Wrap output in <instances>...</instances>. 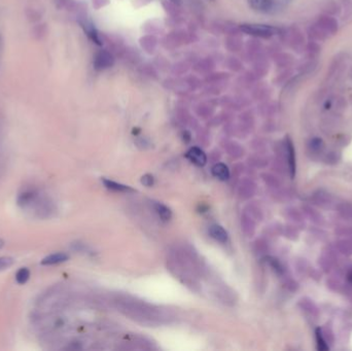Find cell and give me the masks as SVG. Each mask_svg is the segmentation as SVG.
<instances>
[{"instance_id": "obj_1", "label": "cell", "mask_w": 352, "mask_h": 351, "mask_svg": "<svg viewBox=\"0 0 352 351\" xmlns=\"http://www.w3.org/2000/svg\"><path fill=\"white\" fill-rule=\"evenodd\" d=\"M17 204L22 209H34L40 216L45 215L48 211L47 206H49V202L42 197V193L39 189L34 187H26L24 188L17 197Z\"/></svg>"}, {"instance_id": "obj_2", "label": "cell", "mask_w": 352, "mask_h": 351, "mask_svg": "<svg viewBox=\"0 0 352 351\" xmlns=\"http://www.w3.org/2000/svg\"><path fill=\"white\" fill-rule=\"evenodd\" d=\"M240 29L248 35L260 39H270L279 32L278 28L264 24H242Z\"/></svg>"}, {"instance_id": "obj_3", "label": "cell", "mask_w": 352, "mask_h": 351, "mask_svg": "<svg viewBox=\"0 0 352 351\" xmlns=\"http://www.w3.org/2000/svg\"><path fill=\"white\" fill-rule=\"evenodd\" d=\"M283 150H284V156L286 159V164L288 167L289 175L291 178L294 177L295 175V152L293 147V143L289 136H286L283 142Z\"/></svg>"}, {"instance_id": "obj_4", "label": "cell", "mask_w": 352, "mask_h": 351, "mask_svg": "<svg viewBox=\"0 0 352 351\" xmlns=\"http://www.w3.org/2000/svg\"><path fill=\"white\" fill-rule=\"evenodd\" d=\"M316 24L329 36L335 35L339 30V23L338 21L331 17L330 15H320L317 18Z\"/></svg>"}, {"instance_id": "obj_5", "label": "cell", "mask_w": 352, "mask_h": 351, "mask_svg": "<svg viewBox=\"0 0 352 351\" xmlns=\"http://www.w3.org/2000/svg\"><path fill=\"white\" fill-rule=\"evenodd\" d=\"M115 63V59L110 53L107 51H99L94 57V68L96 70L102 71L107 68H110Z\"/></svg>"}, {"instance_id": "obj_6", "label": "cell", "mask_w": 352, "mask_h": 351, "mask_svg": "<svg viewBox=\"0 0 352 351\" xmlns=\"http://www.w3.org/2000/svg\"><path fill=\"white\" fill-rule=\"evenodd\" d=\"M247 2L249 7L258 13L270 14L277 9L276 0H247Z\"/></svg>"}, {"instance_id": "obj_7", "label": "cell", "mask_w": 352, "mask_h": 351, "mask_svg": "<svg viewBox=\"0 0 352 351\" xmlns=\"http://www.w3.org/2000/svg\"><path fill=\"white\" fill-rule=\"evenodd\" d=\"M312 202L322 208H327L332 203V197L324 190H317L312 194Z\"/></svg>"}, {"instance_id": "obj_8", "label": "cell", "mask_w": 352, "mask_h": 351, "mask_svg": "<svg viewBox=\"0 0 352 351\" xmlns=\"http://www.w3.org/2000/svg\"><path fill=\"white\" fill-rule=\"evenodd\" d=\"M187 158L195 165L199 166V167H203L206 162H207V158L206 155L204 154V152L199 149V147H192L188 153H187Z\"/></svg>"}, {"instance_id": "obj_9", "label": "cell", "mask_w": 352, "mask_h": 351, "mask_svg": "<svg viewBox=\"0 0 352 351\" xmlns=\"http://www.w3.org/2000/svg\"><path fill=\"white\" fill-rule=\"evenodd\" d=\"M303 209V213L315 225L317 226H322L324 224V217L322 216V214L317 211L315 208H313L310 205H304L302 207Z\"/></svg>"}, {"instance_id": "obj_10", "label": "cell", "mask_w": 352, "mask_h": 351, "mask_svg": "<svg viewBox=\"0 0 352 351\" xmlns=\"http://www.w3.org/2000/svg\"><path fill=\"white\" fill-rule=\"evenodd\" d=\"M69 256L67 253L64 252H55L52 254L47 255L46 257H44L41 262V264L43 266H54V265H59L62 264L66 261H68Z\"/></svg>"}, {"instance_id": "obj_11", "label": "cell", "mask_w": 352, "mask_h": 351, "mask_svg": "<svg viewBox=\"0 0 352 351\" xmlns=\"http://www.w3.org/2000/svg\"><path fill=\"white\" fill-rule=\"evenodd\" d=\"M308 38L310 41L318 43L325 41L328 38V35L316 23H314L308 28Z\"/></svg>"}, {"instance_id": "obj_12", "label": "cell", "mask_w": 352, "mask_h": 351, "mask_svg": "<svg viewBox=\"0 0 352 351\" xmlns=\"http://www.w3.org/2000/svg\"><path fill=\"white\" fill-rule=\"evenodd\" d=\"M299 306L301 307L302 310H304L306 313H308L311 316H318L319 314V309L317 305L314 303V301H312L309 298L301 299L299 302Z\"/></svg>"}, {"instance_id": "obj_13", "label": "cell", "mask_w": 352, "mask_h": 351, "mask_svg": "<svg viewBox=\"0 0 352 351\" xmlns=\"http://www.w3.org/2000/svg\"><path fill=\"white\" fill-rule=\"evenodd\" d=\"M336 248L337 250L346 256L352 255V239H340L336 242Z\"/></svg>"}, {"instance_id": "obj_14", "label": "cell", "mask_w": 352, "mask_h": 351, "mask_svg": "<svg viewBox=\"0 0 352 351\" xmlns=\"http://www.w3.org/2000/svg\"><path fill=\"white\" fill-rule=\"evenodd\" d=\"M209 234L211 235L213 239H215L218 242L225 243L228 240V233L221 226H218V225L212 226L209 229Z\"/></svg>"}, {"instance_id": "obj_15", "label": "cell", "mask_w": 352, "mask_h": 351, "mask_svg": "<svg viewBox=\"0 0 352 351\" xmlns=\"http://www.w3.org/2000/svg\"><path fill=\"white\" fill-rule=\"evenodd\" d=\"M212 174L219 180H228L230 177V170L227 165L223 163H218L213 166Z\"/></svg>"}, {"instance_id": "obj_16", "label": "cell", "mask_w": 352, "mask_h": 351, "mask_svg": "<svg viewBox=\"0 0 352 351\" xmlns=\"http://www.w3.org/2000/svg\"><path fill=\"white\" fill-rule=\"evenodd\" d=\"M338 214L347 220H352V203L341 202L336 207Z\"/></svg>"}, {"instance_id": "obj_17", "label": "cell", "mask_w": 352, "mask_h": 351, "mask_svg": "<svg viewBox=\"0 0 352 351\" xmlns=\"http://www.w3.org/2000/svg\"><path fill=\"white\" fill-rule=\"evenodd\" d=\"M334 261L335 258L331 253H327V254L323 253L318 258V265L320 266V268L322 269L324 273H329L334 267Z\"/></svg>"}, {"instance_id": "obj_18", "label": "cell", "mask_w": 352, "mask_h": 351, "mask_svg": "<svg viewBox=\"0 0 352 351\" xmlns=\"http://www.w3.org/2000/svg\"><path fill=\"white\" fill-rule=\"evenodd\" d=\"M155 210L158 213V215L160 216V218L164 221H168L171 219L172 217V211L170 210V208H168L166 205L162 204V203H155L154 204Z\"/></svg>"}, {"instance_id": "obj_19", "label": "cell", "mask_w": 352, "mask_h": 351, "mask_svg": "<svg viewBox=\"0 0 352 351\" xmlns=\"http://www.w3.org/2000/svg\"><path fill=\"white\" fill-rule=\"evenodd\" d=\"M83 27L85 29V32L87 33V35L98 46H101L102 45V42H101V39L97 32V30L95 29V27L90 24V23H85L83 24Z\"/></svg>"}, {"instance_id": "obj_20", "label": "cell", "mask_w": 352, "mask_h": 351, "mask_svg": "<svg viewBox=\"0 0 352 351\" xmlns=\"http://www.w3.org/2000/svg\"><path fill=\"white\" fill-rule=\"evenodd\" d=\"M104 186L112 190V191H115V192H133L134 190L131 189L130 187L128 186H125V184H121V183H118V182H115L113 180H109V179H102Z\"/></svg>"}, {"instance_id": "obj_21", "label": "cell", "mask_w": 352, "mask_h": 351, "mask_svg": "<svg viewBox=\"0 0 352 351\" xmlns=\"http://www.w3.org/2000/svg\"><path fill=\"white\" fill-rule=\"evenodd\" d=\"M30 275H31L30 270L27 267H22L17 271L15 278H16V281L18 284L23 285V284H26L28 282V280L30 279Z\"/></svg>"}, {"instance_id": "obj_22", "label": "cell", "mask_w": 352, "mask_h": 351, "mask_svg": "<svg viewBox=\"0 0 352 351\" xmlns=\"http://www.w3.org/2000/svg\"><path fill=\"white\" fill-rule=\"evenodd\" d=\"M306 51L308 53L309 59H315L317 57V55L320 53L321 48L317 42L310 41L306 47Z\"/></svg>"}, {"instance_id": "obj_23", "label": "cell", "mask_w": 352, "mask_h": 351, "mask_svg": "<svg viewBox=\"0 0 352 351\" xmlns=\"http://www.w3.org/2000/svg\"><path fill=\"white\" fill-rule=\"evenodd\" d=\"M308 146H309V149H310V151H311L312 153L319 154V153H321V152L323 151V149H324V142H323V140H322L321 138H319V137H314V138H312V139L309 141Z\"/></svg>"}, {"instance_id": "obj_24", "label": "cell", "mask_w": 352, "mask_h": 351, "mask_svg": "<svg viewBox=\"0 0 352 351\" xmlns=\"http://www.w3.org/2000/svg\"><path fill=\"white\" fill-rule=\"evenodd\" d=\"M315 335H316V342H317V349L320 351H326L329 349L328 344L322 334V329L321 328H316L315 330Z\"/></svg>"}, {"instance_id": "obj_25", "label": "cell", "mask_w": 352, "mask_h": 351, "mask_svg": "<svg viewBox=\"0 0 352 351\" xmlns=\"http://www.w3.org/2000/svg\"><path fill=\"white\" fill-rule=\"evenodd\" d=\"M292 44H293V48L297 50H300L304 47V38H303L301 31L295 30L292 33Z\"/></svg>"}, {"instance_id": "obj_26", "label": "cell", "mask_w": 352, "mask_h": 351, "mask_svg": "<svg viewBox=\"0 0 352 351\" xmlns=\"http://www.w3.org/2000/svg\"><path fill=\"white\" fill-rule=\"evenodd\" d=\"M326 285L327 287L332 290V291H343L344 290V285L337 279H327L326 280Z\"/></svg>"}, {"instance_id": "obj_27", "label": "cell", "mask_w": 352, "mask_h": 351, "mask_svg": "<svg viewBox=\"0 0 352 351\" xmlns=\"http://www.w3.org/2000/svg\"><path fill=\"white\" fill-rule=\"evenodd\" d=\"M267 262L269 263V265L274 269V271H276L277 274H283V267L280 264V262L278 260H276L275 257L272 256H268L267 257Z\"/></svg>"}, {"instance_id": "obj_28", "label": "cell", "mask_w": 352, "mask_h": 351, "mask_svg": "<svg viewBox=\"0 0 352 351\" xmlns=\"http://www.w3.org/2000/svg\"><path fill=\"white\" fill-rule=\"evenodd\" d=\"M14 264V258L11 256H0V271H4Z\"/></svg>"}, {"instance_id": "obj_29", "label": "cell", "mask_w": 352, "mask_h": 351, "mask_svg": "<svg viewBox=\"0 0 352 351\" xmlns=\"http://www.w3.org/2000/svg\"><path fill=\"white\" fill-rule=\"evenodd\" d=\"M335 233L341 237H352V227H338Z\"/></svg>"}, {"instance_id": "obj_30", "label": "cell", "mask_w": 352, "mask_h": 351, "mask_svg": "<svg viewBox=\"0 0 352 351\" xmlns=\"http://www.w3.org/2000/svg\"><path fill=\"white\" fill-rule=\"evenodd\" d=\"M341 4L346 17H350L352 14V0H341Z\"/></svg>"}, {"instance_id": "obj_31", "label": "cell", "mask_w": 352, "mask_h": 351, "mask_svg": "<svg viewBox=\"0 0 352 351\" xmlns=\"http://www.w3.org/2000/svg\"><path fill=\"white\" fill-rule=\"evenodd\" d=\"M289 213H290L291 219L294 220V221L300 223V221H302L304 219L303 218V214L298 209H295V208H290L289 209Z\"/></svg>"}, {"instance_id": "obj_32", "label": "cell", "mask_w": 352, "mask_h": 351, "mask_svg": "<svg viewBox=\"0 0 352 351\" xmlns=\"http://www.w3.org/2000/svg\"><path fill=\"white\" fill-rule=\"evenodd\" d=\"M141 183L145 187H152L154 184V177L151 174H145L141 178Z\"/></svg>"}, {"instance_id": "obj_33", "label": "cell", "mask_w": 352, "mask_h": 351, "mask_svg": "<svg viewBox=\"0 0 352 351\" xmlns=\"http://www.w3.org/2000/svg\"><path fill=\"white\" fill-rule=\"evenodd\" d=\"M337 155H336V153H329L327 156H326V162L328 163V162H337Z\"/></svg>"}, {"instance_id": "obj_34", "label": "cell", "mask_w": 352, "mask_h": 351, "mask_svg": "<svg viewBox=\"0 0 352 351\" xmlns=\"http://www.w3.org/2000/svg\"><path fill=\"white\" fill-rule=\"evenodd\" d=\"M310 272H311V273H310V275L312 276L311 278H314V279H318L317 277H320L319 273H318V272H317V271H316L315 269H313V268H312V269L310 270Z\"/></svg>"}, {"instance_id": "obj_35", "label": "cell", "mask_w": 352, "mask_h": 351, "mask_svg": "<svg viewBox=\"0 0 352 351\" xmlns=\"http://www.w3.org/2000/svg\"><path fill=\"white\" fill-rule=\"evenodd\" d=\"M347 280H348L349 283L352 285V269L347 273Z\"/></svg>"}, {"instance_id": "obj_36", "label": "cell", "mask_w": 352, "mask_h": 351, "mask_svg": "<svg viewBox=\"0 0 352 351\" xmlns=\"http://www.w3.org/2000/svg\"><path fill=\"white\" fill-rule=\"evenodd\" d=\"M4 244H5V242H4V240H2V239H0V249H2V248H3V246H4Z\"/></svg>"}, {"instance_id": "obj_37", "label": "cell", "mask_w": 352, "mask_h": 351, "mask_svg": "<svg viewBox=\"0 0 352 351\" xmlns=\"http://www.w3.org/2000/svg\"><path fill=\"white\" fill-rule=\"evenodd\" d=\"M172 3H179V0H171Z\"/></svg>"}]
</instances>
